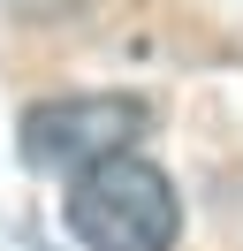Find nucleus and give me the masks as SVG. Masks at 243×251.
<instances>
[{
  "instance_id": "nucleus-1",
  "label": "nucleus",
  "mask_w": 243,
  "mask_h": 251,
  "mask_svg": "<svg viewBox=\"0 0 243 251\" xmlns=\"http://www.w3.org/2000/svg\"><path fill=\"white\" fill-rule=\"evenodd\" d=\"M61 221L84 251H175L182 236V198L175 175L145 152H114L69 175Z\"/></svg>"
},
{
  "instance_id": "nucleus-2",
  "label": "nucleus",
  "mask_w": 243,
  "mask_h": 251,
  "mask_svg": "<svg viewBox=\"0 0 243 251\" xmlns=\"http://www.w3.org/2000/svg\"><path fill=\"white\" fill-rule=\"evenodd\" d=\"M145 129H152V107L137 92H61V99L23 107L15 145H23V160L38 175H76V168H91V160L137 152Z\"/></svg>"
}]
</instances>
